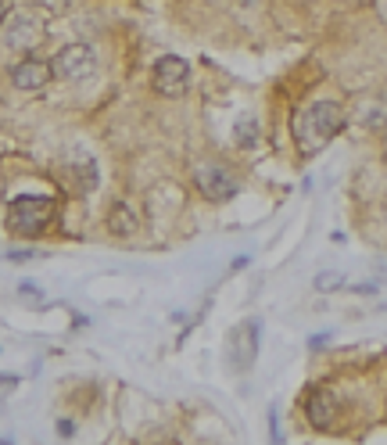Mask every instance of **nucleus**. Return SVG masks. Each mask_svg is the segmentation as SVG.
<instances>
[{
	"label": "nucleus",
	"mask_w": 387,
	"mask_h": 445,
	"mask_svg": "<svg viewBox=\"0 0 387 445\" xmlns=\"http://www.w3.org/2000/svg\"><path fill=\"white\" fill-rule=\"evenodd\" d=\"M341 126H344V111L333 101H316L309 108H301L294 115V140L301 155H316L322 144H330L341 133Z\"/></svg>",
	"instance_id": "1"
},
{
	"label": "nucleus",
	"mask_w": 387,
	"mask_h": 445,
	"mask_svg": "<svg viewBox=\"0 0 387 445\" xmlns=\"http://www.w3.org/2000/svg\"><path fill=\"white\" fill-rule=\"evenodd\" d=\"M54 216V201L43 194H19L8 205V230L19 237H36Z\"/></svg>",
	"instance_id": "2"
},
{
	"label": "nucleus",
	"mask_w": 387,
	"mask_h": 445,
	"mask_svg": "<svg viewBox=\"0 0 387 445\" xmlns=\"http://www.w3.org/2000/svg\"><path fill=\"white\" fill-rule=\"evenodd\" d=\"M258 320H244L230 330V338H226V359H230V367L237 374H244L255 367V352H258Z\"/></svg>",
	"instance_id": "3"
},
{
	"label": "nucleus",
	"mask_w": 387,
	"mask_h": 445,
	"mask_svg": "<svg viewBox=\"0 0 387 445\" xmlns=\"http://www.w3.org/2000/svg\"><path fill=\"white\" fill-rule=\"evenodd\" d=\"M90 69H93V47L90 43L61 47V51L54 54V61H51V72L58 79H83V76H90Z\"/></svg>",
	"instance_id": "4"
},
{
	"label": "nucleus",
	"mask_w": 387,
	"mask_h": 445,
	"mask_svg": "<svg viewBox=\"0 0 387 445\" xmlns=\"http://www.w3.org/2000/svg\"><path fill=\"white\" fill-rule=\"evenodd\" d=\"M187 79H190V65L176 54H161L151 69V87L158 93H183Z\"/></svg>",
	"instance_id": "5"
},
{
	"label": "nucleus",
	"mask_w": 387,
	"mask_h": 445,
	"mask_svg": "<svg viewBox=\"0 0 387 445\" xmlns=\"http://www.w3.org/2000/svg\"><path fill=\"white\" fill-rule=\"evenodd\" d=\"M194 183H198V190L208 201H226L237 194V180L219 166H198L194 169Z\"/></svg>",
	"instance_id": "6"
},
{
	"label": "nucleus",
	"mask_w": 387,
	"mask_h": 445,
	"mask_svg": "<svg viewBox=\"0 0 387 445\" xmlns=\"http://www.w3.org/2000/svg\"><path fill=\"white\" fill-rule=\"evenodd\" d=\"M305 417L316 431H327V427L337 420V395L327 391V388H316L309 391V399H305Z\"/></svg>",
	"instance_id": "7"
},
{
	"label": "nucleus",
	"mask_w": 387,
	"mask_h": 445,
	"mask_svg": "<svg viewBox=\"0 0 387 445\" xmlns=\"http://www.w3.org/2000/svg\"><path fill=\"white\" fill-rule=\"evenodd\" d=\"M47 79H51V65L40 58H22L19 65L11 69V83L22 87V90H40Z\"/></svg>",
	"instance_id": "8"
},
{
	"label": "nucleus",
	"mask_w": 387,
	"mask_h": 445,
	"mask_svg": "<svg viewBox=\"0 0 387 445\" xmlns=\"http://www.w3.org/2000/svg\"><path fill=\"white\" fill-rule=\"evenodd\" d=\"M140 227V219H137V209H129L126 201H119L115 209L108 212V230L115 233V237H133Z\"/></svg>",
	"instance_id": "9"
},
{
	"label": "nucleus",
	"mask_w": 387,
	"mask_h": 445,
	"mask_svg": "<svg viewBox=\"0 0 387 445\" xmlns=\"http://www.w3.org/2000/svg\"><path fill=\"white\" fill-rule=\"evenodd\" d=\"M233 137H237L240 148H255V140H258V122H255V119H240V122L233 126Z\"/></svg>",
	"instance_id": "10"
},
{
	"label": "nucleus",
	"mask_w": 387,
	"mask_h": 445,
	"mask_svg": "<svg viewBox=\"0 0 387 445\" xmlns=\"http://www.w3.org/2000/svg\"><path fill=\"white\" fill-rule=\"evenodd\" d=\"M14 388H19V377H14V374H0V402H4Z\"/></svg>",
	"instance_id": "11"
},
{
	"label": "nucleus",
	"mask_w": 387,
	"mask_h": 445,
	"mask_svg": "<svg viewBox=\"0 0 387 445\" xmlns=\"http://www.w3.org/2000/svg\"><path fill=\"white\" fill-rule=\"evenodd\" d=\"M8 259L11 262H29V259H36V251H32V248H11Z\"/></svg>",
	"instance_id": "12"
},
{
	"label": "nucleus",
	"mask_w": 387,
	"mask_h": 445,
	"mask_svg": "<svg viewBox=\"0 0 387 445\" xmlns=\"http://www.w3.org/2000/svg\"><path fill=\"white\" fill-rule=\"evenodd\" d=\"M337 284H341V277H337V273H322V277L316 280V288L327 291V288H337Z\"/></svg>",
	"instance_id": "13"
},
{
	"label": "nucleus",
	"mask_w": 387,
	"mask_h": 445,
	"mask_svg": "<svg viewBox=\"0 0 387 445\" xmlns=\"http://www.w3.org/2000/svg\"><path fill=\"white\" fill-rule=\"evenodd\" d=\"M8 14H11V4H8V0H0V25H4Z\"/></svg>",
	"instance_id": "14"
},
{
	"label": "nucleus",
	"mask_w": 387,
	"mask_h": 445,
	"mask_svg": "<svg viewBox=\"0 0 387 445\" xmlns=\"http://www.w3.org/2000/svg\"><path fill=\"white\" fill-rule=\"evenodd\" d=\"M240 4H255V0H240Z\"/></svg>",
	"instance_id": "15"
}]
</instances>
